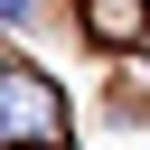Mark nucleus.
Wrapping results in <instances>:
<instances>
[{"mask_svg":"<svg viewBox=\"0 0 150 150\" xmlns=\"http://www.w3.org/2000/svg\"><path fill=\"white\" fill-rule=\"evenodd\" d=\"M66 131V103H56V84L38 75V66H0V150H19V141H56Z\"/></svg>","mask_w":150,"mask_h":150,"instance_id":"1","label":"nucleus"},{"mask_svg":"<svg viewBox=\"0 0 150 150\" xmlns=\"http://www.w3.org/2000/svg\"><path fill=\"white\" fill-rule=\"evenodd\" d=\"M38 19H47V9H38V0H0V28H9V38H28V28H38Z\"/></svg>","mask_w":150,"mask_h":150,"instance_id":"3","label":"nucleus"},{"mask_svg":"<svg viewBox=\"0 0 150 150\" xmlns=\"http://www.w3.org/2000/svg\"><path fill=\"white\" fill-rule=\"evenodd\" d=\"M75 38L103 56H131L150 38V0H75Z\"/></svg>","mask_w":150,"mask_h":150,"instance_id":"2","label":"nucleus"}]
</instances>
